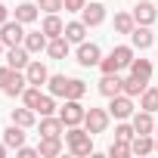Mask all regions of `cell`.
I'll use <instances>...</instances> for the list:
<instances>
[{
    "instance_id": "e575fe53",
    "label": "cell",
    "mask_w": 158,
    "mask_h": 158,
    "mask_svg": "<svg viewBox=\"0 0 158 158\" xmlns=\"http://www.w3.org/2000/svg\"><path fill=\"white\" fill-rule=\"evenodd\" d=\"M99 68H102V74H118V71H121V62H118V59L109 53V56L99 62Z\"/></svg>"
},
{
    "instance_id": "8992f818",
    "label": "cell",
    "mask_w": 158,
    "mask_h": 158,
    "mask_svg": "<svg viewBox=\"0 0 158 158\" xmlns=\"http://www.w3.org/2000/svg\"><path fill=\"white\" fill-rule=\"evenodd\" d=\"M77 62H81L84 68H93V65H99L102 62V50L96 47V44H77Z\"/></svg>"
},
{
    "instance_id": "5b68a950",
    "label": "cell",
    "mask_w": 158,
    "mask_h": 158,
    "mask_svg": "<svg viewBox=\"0 0 158 158\" xmlns=\"http://www.w3.org/2000/svg\"><path fill=\"white\" fill-rule=\"evenodd\" d=\"M84 127L96 136V133H106V127H109V112L106 109H87V115H84Z\"/></svg>"
},
{
    "instance_id": "2e32d148",
    "label": "cell",
    "mask_w": 158,
    "mask_h": 158,
    "mask_svg": "<svg viewBox=\"0 0 158 158\" xmlns=\"http://www.w3.org/2000/svg\"><path fill=\"white\" fill-rule=\"evenodd\" d=\"M155 152V139L152 133H136L130 139V155H152Z\"/></svg>"
},
{
    "instance_id": "6da1fadb",
    "label": "cell",
    "mask_w": 158,
    "mask_h": 158,
    "mask_svg": "<svg viewBox=\"0 0 158 158\" xmlns=\"http://www.w3.org/2000/svg\"><path fill=\"white\" fill-rule=\"evenodd\" d=\"M65 143H68V152L71 155H77V158H87V155H93V133L87 130V127H68V133H65Z\"/></svg>"
},
{
    "instance_id": "ba28073f",
    "label": "cell",
    "mask_w": 158,
    "mask_h": 158,
    "mask_svg": "<svg viewBox=\"0 0 158 158\" xmlns=\"http://www.w3.org/2000/svg\"><path fill=\"white\" fill-rule=\"evenodd\" d=\"M133 19H136V25H155V19H158L155 3L152 0H139V3L133 6Z\"/></svg>"
},
{
    "instance_id": "9a60e30c",
    "label": "cell",
    "mask_w": 158,
    "mask_h": 158,
    "mask_svg": "<svg viewBox=\"0 0 158 158\" xmlns=\"http://www.w3.org/2000/svg\"><path fill=\"white\" fill-rule=\"evenodd\" d=\"M28 62H31V53H28L25 47H10V50H6V65H13V68L25 71V68H28Z\"/></svg>"
},
{
    "instance_id": "7c38bea8",
    "label": "cell",
    "mask_w": 158,
    "mask_h": 158,
    "mask_svg": "<svg viewBox=\"0 0 158 158\" xmlns=\"http://www.w3.org/2000/svg\"><path fill=\"white\" fill-rule=\"evenodd\" d=\"M37 155H40V158H56V155H62V136H40Z\"/></svg>"
},
{
    "instance_id": "d4e9b609",
    "label": "cell",
    "mask_w": 158,
    "mask_h": 158,
    "mask_svg": "<svg viewBox=\"0 0 158 158\" xmlns=\"http://www.w3.org/2000/svg\"><path fill=\"white\" fill-rule=\"evenodd\" d=\"M146 87H149V81H143V77H136V74L124 77V93H127V96H143Z\"/></svg>"
},
{
    "instance_id": "ee69618b",
    "label": "cell",
    "mask_w": 158,
    "mask_h": 158,
    "mask_svg": "<svg viewBox=\"0 0 158 158\" xmlns=\"http://www.w3.org/2000/svg\"><path fill=\"white\" fill-rule=\"evenodd\" d=\"M3 47H6V44H3V40H0V56H3Z\"/></svg>"
},
{
    "instance_id": "7a4b0ae2",
    "label": "cell",
    "mask_w": 158,
    "mask_h": 158,
    "mask_svg": "<svg viewBox=\"0 0 158 158\" xmlns=\"http://www.w3.org/2000/svg\"><path fill=\"white\" fill-rule=\"evenodd\" d=\"M25 25L19 22V19H6L3 25H0V40H3L6 47H22L25 44Z\"/></svg>"
},
{
    "instance_id": "e0dca14e",
    "label": "cell",
    "mask_w": 158,
    "mask_h": 158,
    "mask_svg": "<svg viewBox=\"0 0 158 158\" xmlns=\"http://www.w3.org/2000/svg\"><path fill=\"white\" fill-rule=\"evenodd\" d=\"M40 31L53 40V37H62L65 34V22L56 16V13H47V19H44V25H40Z\"/></svg>"
},
{
    "instance_id": "44dd1931",
    "label": "cell",
    "mask_w": 158,
    "mask_h": 158,
    "mask_svg": "<svg viewBox=\"0 0 158 158\" xmlns=\"http://www.w3.org/2000/svg\"><path fill=\"white\" fill-rule=\"evenodd\" d=\"M68 47H71V40L62 34V37H53V40L47 44V53H50L53 59H65V56H68Z\"/></svg>"
},
{
    "instance_id": "3957f363",
    "label": "cell",
    "mask_w": 158,
    "mask_h": 158,
    "mask_svg": "<svg viewBox=\"0 0 158 158\" xmlns=\"http://www.w3.org/2000/svg\"><path fill=\"white\" fill-rule=\"evenodd\" d=\"M84 115H87V109L81 106V99H65V106L59 109V118L65 121V127H77V124H84Z\"/></svg>"
},
{
    "instance_id": "1f68e13d",
    "label": "cell",
    "mask_w": 158,
    "mask_h": 158,
    "mask_svg": "<svg viewBox=\"0 0 158 158\" xmlns=\"http://www.w3.org/2000/svg\"><path fill=\"white\" fill-rule=\"evenodd\" d=\"M40 96H44V93H40V87H34V84H28V87H25V93H22V102H25L28 109H37V102H40Z\"/></svg>"
},
{
    "instance_id": "d6a6232c",
    "label": "cell",
    "mask_w": 158,
    "mask_h": 158,
    "mask_svg": "<svg viewBox=\"0 0 158 158\" xmlns=\"http://www.w3.org/2000/svg\"><path fill=\"white\" fill-rule=\"evenodd\" d=\"M40 118L44 115H56V96L53 93H47V96H40V102H37V109H34Z\"/></svg>"
},
{
    "instance_id": "60d3db41",
    "label": "cell",
    "mask_w": 158,
    "mask_h": 158,
    "mask_svg": "<svg viewBox=\"0 0 158 158\" xmlns=\"http://www.w3.org/2000/svg\"><path fill=\"white\" fill-rule=\"evenodd\" d=\"M6 19H10V10H6V6H3V0H0V25H3V22H6Z\"/></svg>"
},
{
    "instance_id": "52a82bcc",
    "label": "cell",
    "mask_w": 158,
    "mask_h": 158,
    "mask_svg": "<svg viewBox=\"0 0 158 158\" xmlns=\"http://www.w3.org/2000/svg\"><path fill=\"white\" fill-rule=\"evenodd\" d=\"M130 44H133V50H152V44H155L152 25H136L130 31Z\"/></svg>"
},
{
    "instance_id": "277c9868",
    "label": "cell",
    "mask_w": 158,
    "mask_h": 158,
    "mask_svg": "<svg viewBox=\"0 0 158 158\" xmlns=\"http://www.w3.org/2000/svg\"><path fill=\"white\" fill-rule=\"evenodd\" d=\"M109 115H112V118H118V121L130 118V115H133V96H127V93L112 96V99H109Z\"/></svg>"
},
{
    "instance_id": "4dcf8cb0",
    "label": "cell",
    "mask_w": 158,
    "mask_h": 158,
    "mask_svg": "<svg viewBox=\"0 0 158 158\" xmlns=\"http://www.w3.org/2000/svg\"><path fill=\"white\" fill-rule=\"evenodd\" d=\"M112 56L121 62V68H130V62L136 59V56H133V47H115V50H112Z\"/></svg>"
},
{
    "instance_id": "8d00e7d4",
    "label": "cell",
    "mask_w": 158,
    "mask_h": 158,
    "mask_svg": "<svg viewBox=\"0 0 158 158\" xmlns=\"http://www.w3.org/2000/svg\"><path fill=\"white\" fill-rule=\"evenodd\" d=\"M37 6L44 13H59V10H65V0H37Z\"/></svg>"
},
{
    "instance_id": "4fadbf2b",
    "label": "cell",
    "mask_w": 158,
    "mask_h": 158,
    "mask_svg": "<svg viewBox=\"0 0 158 158\" xmlns=\"http://www.w3.org/2000/svg\"><path fill=\"white\" fill-rule=\"evenodd\" d=\"M99 93L102 96H118V93H124V77H118V74H102V81H99Z\"/></svg>"
},
{
    "instance_id": "30bf717a",
    "label": "cell",
    "mask_w": 158,
    "mask_h": 158,
    "mask_svg": "<svg viewBox=\"0 0 158 158\" xmlns=\"http://www.w3.org/2000/svg\"><path fill=\"white\" fill-rule=\"evenodd\" d=\"M25 77H28V84L40 87V84H47V81H50V71H47V65H44V62L31 59V62H28V68H25Z\"/></svg>"
},
{
    "instance_id": "f546056e",
    "label": "cell",
    "mask_w": 158,
    "mask_h": 158,
    "mask_svg": "<svg viewBox=\"0 0 158 158\" xmlns=\"http://www.w3.org/2000/svg\"><path fill=\"white\" fill-rule=\"evenodd\" d=\"M84 93H87V84L81 81V77H68V93H65V99H84Z\"/></svg>"
},
{
    "instance_id": "836d02e7",
    "label": "cell",
    "mask_w": 158,
    "mask_h": 158,
    "mask_svg": "<svg viewBox=\"0 0 158 158\" xmlns=\"http://www.w3.org/2000/svg\"><path fill=\"white\" fill-rule=\"evenodd\" d=\"M109 155H112V158H127V155H130V143H124V139H115V143L109 146Z\"/></svg>"
},
{
    "instance_id": "f1b7e54d",
    "label": "cell",
    "mask_w": 158,
    "mask_h": 158,
    "mask_svg": "<svg viewBox=\"0 0 158 158\" xmlns=\"http://www.w3.org/2000/svg\"><path fill=\"white\" fill-rule=\"evenodd\" d=\"M130 74L149 81V77H152V62H149V59H133V62H130Z\"/></svg>"
},
{
    "instance_id": "7bdbcfd3",
    "label": "cell",
    "mask_w": 158,
    "mask_h": 158,
    "mask_svg": "<svg viewBox=\"0 0 158 158\" xmlns=\"http://www.w3.org/2000/svg\"><path fill=\"white\" fill-rule=\"evenodd\" d=\"M155 152H158V124H155Z\"/></svg>"
},
{
    "instance_id": "d6986e66",
    "label": "cell",
    "mask_w": 158,
    "mask_h": 158,
    "mask_svg": "<svg viewBox=\"0 0 158 158\" xmlns=\"http://www.w3.org/2000/svg\"><path fill=\"white\" fill-rule=\"evenodd\" d=\"M37 16H40V6H37V3H28V0H25V3L16 6V19H19L22 25H31Z\"/></svg>"
},
{
    "instance_id": "cb8c5ba5",
    "label": "cell",
    "mask_w": 158,
    "mask_h": 158,
    "mask_svg": "<svg viewBox=\"0 0 158 158\" xmlns=\"http://www.w3.org/2000/svg\"><path fill=\"white\" fill-rule=\"evenodd\" d=\"M65 37H68L71 44H84V40H87V25H84V22H68V25H65Z\"/></svg>"
},
{
    "instance_id": "5bb4252c",
    "label": "cell",
    "mask_w": 158,
    "mask_h": 158,
    "mask_svg": "<svg viewBox=\"0 0 158 158\" xmlns=\"http://www.w3.org/2000/svg\"><path fill=\"white\" fill-rule=\"evenodd\" d=\"M47 44H50V37H47L44 31H28V34H25V44H22V47H25V50H28L31 56H37V53H44V50H47Z\"/></svg>"
},
{
    "instance_id": "ac0fdd59",
    "label": "cell",
    "mask_w": 158,
    "mask_h": 158,
    "mask_svg": "<svg viewBox=\"0 0 158 158\" xmlns=\"http://www.w3.org/2000/svg\"><path fill=\"white\" fill-rule=\"evenodd\" d=\"M25 87H28V77H25V71H19V68H16V74L10 77V84L3 87V93H6V96H22V93H25Z\"/></svg>"
},
{
    "instance_id": "4316f807",
    "label": "cell",
    "mask_w": 158,
    "mask_h": 158,
    "mask_svg": "<svg viewBox=\"0 0 158 158\" xmlns=\"http://www.w3.org/2000/svg\"><path fill=\"white\" fill-rule=\"evenodd\" d=\"M139 109L146 112H158V87H146L139 96Z\"/></svg>"
},
{
    "instance_id": "8fae6325",
    "label": "cell",
    "mask_w": 158,
    "mask_h": 158,
    "mask_svg": "<svg viewBox=\"0 0 158 158\" xmlns=\"http://www.w3.org/2000/svg\"><path fill=\"white\" fill-rule=\"evenodd\" d=\"M65 133V121L59 115H44L40 118V136H62Z\"/></svg>"
},
{
    "instance_id": "484cf974",
    "label": "cell",
    "mask_w": 158,
    "mask_h": 158,
    "mask_svg": "<svg viewBox=\"0 0 158 158\" xmlns=\"http://www.w3.org/2000/svg\"><path fill=\"white\" fill-rule=\"evenodd\" d=\"M133 28H136L133 13H118V16H115V31H118V34H130Z\"/></svg>"
},
{
    "instance_id": "9c48e42d",
    "label": "cell",
    "mask_w": 158,
    "mask_h": 158,
    "mask_svg": "<svg viewBox=\"0 0 158 158\" xmlns=\"http://www.w3.org/2000/svg\"><path fill=\"white\" fill-rule=\"evenodd\" d=\"M81 22H84L87 28L102 25V22H106V6H102V3H87V6L81 10Z\"/></svg>"
},
{
    "instance_id": "7402d4cb",
    "label": "cell",
    "mask_w": 158,
    "mask_h": 158,
    "mask_svg": "<svg viewBox=\"0 0 158 158\" xmlns=\"http://www.w3.org/2000/svg\"><path fill=\"white\" fill-rule=\"evenodd\" d=\"M133 130L136 133H155V121H152V112H136L133 115Z\"/></svg>"
},
{
    "instance_id": "ffe728a7",
    "label": "cell",
    "mask_w": 158,
    "mask_h": 158,
    "mask_svg": "<svg viewBox=\"0 0 158 158\" xmlns=\"http://www.w3.org/2000/svg\"><path fill=\"white\" fill-rule=\"evenodd\" d=\"M3 143H6L10 149H19V146H25V127H19V124H10V127L3 130Z\"/></svg>"
},
{
    "instance_id": "83f0119b",
    "label": "cell",
    "mask_w": 158,
    "mask_h": 158,
    "mask_svg": "<svg viewBox=\"0 0 158 158\" xmlns=\"http://www.w3.org/2000/svg\"><path fill=\"white\" fill-rule=\"evenodd\" d=\"M47 87H50L53 96H65V93H68V77H65V74H50Z\"/></svg>"
},
{
    "instance_id": "b9f144b4",
    "label": "cell",
    "mask_w": 158,
    "mask_h": 158,
    "mask_svg": "<svg viewBox=\"0 0 158 158\" xmlns=\"http://www.w3.org/2000/svg\"><path fill=\"white\" fill-rule=\"evenodd\" d=\"M6 152H10V146H6V143H0V158H3Z\"/></svg>"
},
{
    "instance_id": "d590c367",
    "label": "cell",
    "mask_w": 158,
    "mask_h": 158,
    "mask_svg": "<svg viewBox=\"0 0 158 158\" xmlns=\"http://www.w3.org/2000/svg\"><path fill=\"white\" fill-rule=\"evenodd\" d=\"M133 136H136V130H133V124H124V121H121V124L115 127V139H124V143H130Z\"/></svg>"
},
{
    "instance_id": "ab89813d",
    "label": "cell",
    "mask_w": 158,
    "mask_h": 158,
    "mask_svg": "<svg viewBox=\"0 0 158 158\" xmlns=\"http://www.w3.org/2000/svg\"><path fill=\"white\" fill-rule=\"evenodd\" d=\"M16 152H19V158H34L37 155V149H28V146H19Z\"/></svg>"
},
{
    "instance_id": "f35d334b",
    "label": "cell",
    "mask_w": 158,
    "mask_h": 158,
    "mask_svg": "<svg viewBox=\"0 0 158 158\" xmlns=\"http://www.w3.org/2000/svg\"><path fill=\"white\" fill-rule=\"evenodd\" d=\"M84 6H87V0H65V10L68 13H81Z\"/></svg>"
},
{
    "instance_id": "74e56055",
    "label": "cell",
    "mask_w": 158,
    "mask_h": 158,
    "mask_svg": "<svg viewBox=\"0 0 158 158\" xmlns=\"http://www.w3.org/2000/svg\"><path fill=\"white\" fill-rule=\"evenodd\" d=\"M13 74H16V68H13V65H3V68H0V90L10 84V77H13Z\"/></svg>"
},
{
    "instance_id": "603a6c76",
    "label": "cell",
    "mask_w": 158,
    "mask_h": 158,
    "mask_svg": "<svg viewBox=\"0 0 158 158\" xmlns=\"http://www.w3.org/2000/svg\"><path fill=\"white\" fill-rule=\"evenodd\" d=\"M34 109H28V106H22V109H13V124H19V127H34Z\"/></svg>"
}]
</instances>
